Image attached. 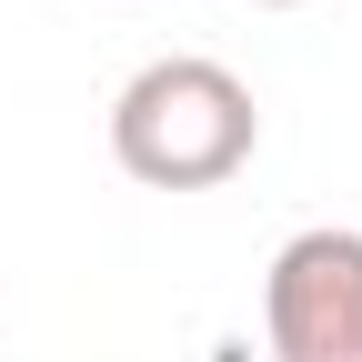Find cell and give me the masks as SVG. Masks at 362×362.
I'll list each match as a JSON object with an SVG mask.
<instances>
[{"instance_id": "6da1fadb", "label": "cell", "mask_w": 362, "mask_h": 362, "mask_svg": "<svg viewBox=\"0 0 362 362\" xmlns=\"http://www.w3.org/2000/svg\"><path fill=\"white\" fill-rule=\"evenodd\" d=\"M252 141H262V101L211 51H161L111 90V161L151 192H211L252 161Z\"/></svg>"}, {"instance_id": "7a4b0ae2", "label": "cell", "mask_w": 362, "mask_h": 362, "mask_svg": "<svg viewBox=\"0 0 362 362\" xmlns=\"http://www.w3.org/2000/svg\"><path fill=\"white\" fill-rule=\"evenodd\" d=\"M262 342H272V362H362V232L312 221L272 252Z\"/></svg>"}, {"instance_id": "3957f363", "label": "cell", "mask_w": 362, "mask_h": 362, "mask_svg": "<svg viewBox=\"0 0 362 362\" xmlns=\"http://www.w3.org/2000/svg\"><path fill=\"white\" fill-rule=\"evenodd\" d=\"M272 11H292V0H272Z\"/></svg>"}]
</instances>
